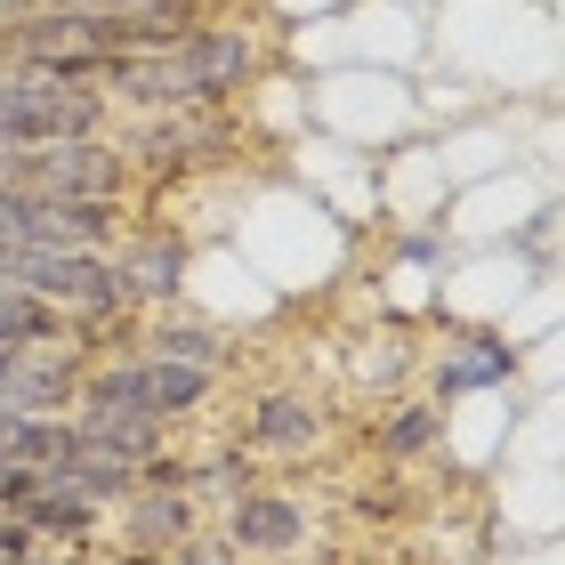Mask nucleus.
Masks as SVG:
<instances>
[{
    "label": "nucleus",
    "instance_id": "obj_13",
    "mask_svg": "<svg viewBox=\"0 0 565 565\" xmlns=\"http://www.w3.org/2000/svg\"><path fill=\"white\" fill-rule=\"evenodd\" d=\"M17 9H73V17H130V9H153V0H17Z\"/></svg>",
    "mask_w": 565,
    "mask_h": 565
},
{
    "label": "nucleus",
    "instance_id": "obj_11",
    "mask_svg": "<svg viewBox=\"0 0 565 565\" xmlns=\"http://www.w3.org/2000/svg\"><path fill=\"white\" fill-rule=\"evenodd\" d=\"M501 372H509V348H493V340H469V355H452V364L436 372V388H445V396H460V388H493Z\"/></svg>",
    "mask_w": 565,
    "mask_h": 565
},
{
    "label": "nucleus",
    "instance_id": "obj_12",
    "mask_svg": "<svg viewBox=\"0 0 565 565\" xmlns=\"http://www.w3.org/2000/svg\"><path fill=\"white\" fill-rule=\"evenodd\" d=\"M436 428H445V413H428V404H404V413L380 428V452H388V460H413V452L436 445Z\"/></svg>",
    "mask_w": 565,
    "mask_h": 565
},
{
    "label": "nucleus",
    "instance_id": "obj_3",
    "mask_svg": "<svg viewBox=\"0 0 565 565\" xmlns=\"http://www.w3.org/2000/svg\"><path fill=\"white\" fill-rule=\"evenodd\" d=\"M82 372L89 364L73 348H17L9 372H0V404H17V413H73Z\"/></svg>",
    "mask_w": 565,
    "mask_h": 565
},
{
    "label": "nucleus",
    "instance_id": "obj_2",
    "mask_svg": "<svg viewBox=\"0 0 565 565\" xmlns=\"http://www.w3.org/2000/svg\"><path fill=\"white\" fill-rule=\"evenodd\" d=\"M114 97L65 89L41 73H0V146H57V138H106Z\"/></svg>",
    "mask_w": 565,
    "mask_h": 565
},
{
    "label": "nucleus",
    "instance_id": "obj_16",
    "mask_svg": "<svg viewBox=\"0 0 565 565\" xmlns=\"http://www.w3.org/2000/svg\"><path fill=\"white\" fill-rule=\"evenodd\" d=\"M106 565H170V550H121V557H106Z\"/></svg>",
    "mask_w": 565,
    "mask_h": 565
},
{
    "label": "nucleus",
    "instance_id": "obj_7",
    "mask_svg": "<svg viewBox=\"0 0 565 565\" xmlns=\"http://www.w3.org/2000/svg\"><path fill=\"white\" fill-rule=\"evenodd\" d=\"M114 275L130 282V299H178V282H186V243L178 235H121L114 243Z\"/></svg>",
    "mask_w": 565,
    "mask_h": 565
},
{
    "label": "nucleus",
    "instance_id": "obj_1",
    "mask_svg": "<svg viewBox=\"0 0 565 565\" xmlns=\"http://www.w3.org/2000/svg\"><path fill=\"white\" fill-rule=\"evenodd\" d=\"M250 73H259V41L250 33H235V24H194V33H178L170 49H153V57H130L106 97H130L146 114H186V106L235 97Z\"/></svg>",
    "mask_w": 565,
    "mask_h": 565
},
{
    "label": "nucleus",
    "instance_id": "obj_8",
    "mask_svg": "<svg viewBox=\"0 0 565 565\" xmlns=\"http://www.w3.org/2000/svg\"><path fill=\"white\" fill-rule=\"evenodd\" d=\"M226 138V121L211 114V106H186V114H162L153 121V130L138 138V153H130V170L138 162H153V170H178V162H202V153H211Z\"/></svg>",
    "mask_w": 565,
    "mask_h": 565
},
{
    "label": "nucleus",
    "instance_id": "obj_6",
    "mask_svg": "<svg viewBox=\"0 0 565 565\" xmlns=\"http://www.w3.org/2000/svg\"><path fill=\"white\" fill-rule=\"evenodd\" d=\"M17 518H24V533H33L41 550H89V533H97V518H106V509H89V501H73L65 484L33 477V493L17 501Z\"/></svg>",
    "mask_w": 565,
    "mask_h": 565
},
{
    "label": "nucleus",
    "instance_id": "obj_4",
    "mask_svg": "<svg viewBox=\"0 0 565 565\" xmlns=\"http://www.w3.org/2000/svg\"><path fill=\"white\" fill-rule=\"evenodd\" d=\"M307 542V509L291 493H235L226 509V550L235 557H291Z\"/></svg>",
    "mask_w": 565,
    "mask_h": 565
},
{
    "label": "nucleus",
    "instance_id": "obj_10",
    "mask_svg": "<svg viewBox=\"0 0 565 565\" xmlns=\"http://www.w3.org/2000/svg\"><path fill=\"white\" fill-rule=\"evenodd\" d=\"M138 355H170V364H202V372H218V364H226V340H218L211 323H162Z\"/></svg>",
    "mask_w": 565,
    "mask_h": 565
},
{
    "label": "nucleus",
    "instance_id": "obj_9",
    "mask_svg": "<svg viewBox=\"0 0 565 565\" xmlns=\"http://www.w3.org/2000/svg\"><path fill=\"white\" fill-rule=\"evenodd\" d=\"M121 533H130L138 550L186 542V533H194V501H186V493H162V484H138V493L121 501Z\"/></svg>",
    "mask_w": 565,
    "mask_h": 565
},
{
    "label": "nucleus",
    "instance_id": "obj_15",
    "mask_svg": "<svg viewBox=\"0 0 565 565\" xmlns=\"http://www.w3.org/2000/svg\"><path fill=\"white\" fill-rule=\"evenodd\" d=\"M170 565H243V557H235V550H178Z\"/></svg>",
    "mask_w": 565,
    "mask_h": 565
},
{
    "label": "nucleus",
    "instance_id": "obj_14",
    "mask_svg": "<svg viewBox=\"0 0 565 565\" xmlns=\"http://www.w3.org/2000/svg\"><path fill=\"white\" fill-rule=\"evenodd\" d=\"M17 565H89V557H82V550H24Z\"/></svg>",
    "mask_w": 565,
    "mask_h": 565
},
{
    "label": "nucleus",
    "instance_id": "obj_5",
    "mask_svg": "<svg viewBox=\"0 0 565 565\" xmlns=\"http://www.w3.org/2000/svg\"><path fill=\"white\" fill-rule=\"evenodd\" d=\"M243 445H250V452H316V445H323L316 396H291V388L259 396V404H250V420H243Z\"/></svg>",
    "mask_w": 565,
    "mask_h": 565
}]
</instances>
